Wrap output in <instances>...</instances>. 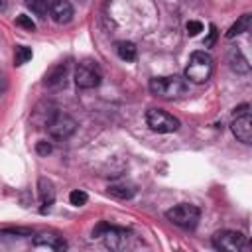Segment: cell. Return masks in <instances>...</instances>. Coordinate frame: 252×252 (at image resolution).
Instances as JSON below:
<instances>
[{"label": "cell", "mask_w": 252, "mask_h": 252, "mask_svg": "<svg viewBox=\"0 0 252 252\" xmlns=\"http://www.w3.org/2000/svg\"><path fill=\"white\" fill-rule=\"evenodd\" d=\"M213 75V57L205 51H193L185 67V79L195 85H203Z\"/></svg>", "instance_id": "6da1fadb"}, {"label": "cell", "mask_w": 252, "mask_h": 252, "mask_svg": "<svg viewBox=\"0 0 252 252\" xmlns=\"http://www.w3.org/2000/svg\"><path fill=\"white\" fill-rule=\"evenodd\" d=\"M150 91L156 96H161V98H179V96H183L187 93V83L179 75L154 77L150 81Z\"/></svg>", "instance_id": "7a4b0ae2"}, {"label": "cell", "mask_w": 252, "mask_h": 252, "mask_svg": "<svg viewBox=\"0 0 252 252\" xmlns=\"http://www.w3.org/2000/svg\"><path fill=\"white\" fill-rule=\"evenodd\" d=\"M128 236L130 232L126 228H120V226H110L106 222H100L94 230H93V238H102L104 244L110 248V250H122L128 242Z\"/></svg>", "instance_id": "3957f363"}, {"label": "cell", "mask_w": 252, "mask_h": 252, "mask_svg": "<svg viewBox=\"0 0 252 252\" xmlns=\"http://www.w3.org/2000/svg\"><path fill=\"white\" fill-rule=\"evenodd\" d=\"M165 217H167V220H171L173 224H177V226H181V228H195L197 222H199L201 211H199L195 205L181 203V205L171 207V209L165 213Z\"/></svg>", "instance_id": "277c9868"}, {"label": "cell", "mask_w": 252, "mask_h": 252, "mask_svg": "<svg viewBox=\"0 0 252 252\" xmlns=\"http://www.w3.org/2000/svg\"><path fill=\"white\" fill-rule=\"evenodd\" d=\"M146 122L154 132H159V134H169L179 128V120L173 114L165 112L163 108H150L146 114Z\"/></svg>", "instance_id": "5b68a950"}, {"label": "cell", "mask_w": 252, "mask_h": 252, "mask_svg": "<svg viewBox=\"0 0 252 252\" xmlns=\"http://www.w3.org/2000/svg\"><path fill=\"white\" fill-rule=\"evenodd\" d=\"M100 79H102L100 67L93 61L81 63L75 71V83H77L79 89H94V87L100 85Z\"/></svg>", "instance_id": "8992f818"}, {"label": "cell", "mask_w": 252, "mask_h": 252, "mask_svg": "<svg viewBox=\"0 0 252 252\" xmlns=\"http://www.w3.org/2000/svg\"><path fill=\"white\" fill-rule=\"evenodd\" d=\"M246 244V236L238 230H220L213 236V246L224 252H240Z\"/></svg>", "instance_id": "52a82bcc"}, {"label": "cell", "mask_w": 252, "mask_h": 252, "mask_svg": "<svg viewBox=\"0 0 252 252\" xmlns=\"http://www.w3.org/2000/svg\"><path fill=\"white\" fill-rule=\"evenodd\" d=\"M77 128V122L75 118H71L69 114H61L57 112L49 122H47V132L51 138L55 140H67Z\"/></svg>", "instance_id": "ba28073f"}, {"label": "cell", "mask_w": 252, "mask_h": 252, "mask_svg": "<svg viewBox=\"0 0 252 252\" xmlns=\"http://www.w3.org/2000/svg\"><path fill=\"white\" fill-rule=\"evenodd\" d=\"M230 128H232V134L236 136V140H240L242 144H250L252 142V118H250V112H242V114L234 116Z\"/></svg>", "instance_id": "9c48e42d"}, {"label": "cell", "mask_w": 252, "mask_h": 252, "mask_svg": "<svg viewBox=\"0 0 252 252\" xmlns=\"http://www.w3.org/2000/svg\"><path fill=\"white\" fill-rule=\"evenodd\" d=\"M49 14L53 22L57 24H67L73 20V6L69 0H53L49 6Z\"/></svg>", "instance_id": "30bf717a"}, {"label": "cell", "mask_w": 252, "mask_h": 252, "mask_svg": "<svg viewBox=\"0 0 252 252\" xmlns=\"http://www.w3.org/2000/svg\"><path fill=\"white\" fill-rule=\"evenodd\" d=\"M65 77H67V63H59L55 67H51L45 77H43V85L45 87H57L61 83H65Z\"/></svg>", "instance_id": "8fae6325"}, {"label": "cell", "mask_w": 252, "mask_h": 252, "mask_svg": "<svg viewBox=\"0 0 252 252\" xmlns=\"http://www.w3.org/2000/svg\"><path fill=\"white\" fill-rule=\"evenodd\" d=\"M33 246H43V248H49V250H65L67 242L61 236H55V234H39V236L33 238Z\"/></svg>", "instance_id": "7c38bea8"}, {"label": "cell", "mask_w": 252, "mask_h": 252, "mask_svg": "<svg viewBox=\"0 0 252 252\" xmlns=\"http://www.w3.org/2000/svg\"><path fill=\"white\" fill-rule=\"evenodd\" d=\"M250 22H252V16H250V14H242V16L228 28V32H226V39H232V37H236V35L248 32Z\"/></svg>", "instance_id": "4fadbf2b"}, {"label": "cell", "mask_w": 252, "mask_h": 252, "mask_svg": "<svg viewBox=\"0 0 252 252\" xmlns=\"http://www.w3.org/2000/svg\"><path fill=\"white\" fill-rule=\"evenodd\" d=\"M228 63H230V69L232 71H236V73H248V63H246V59L242 57V53L238 49H230Z\"/></svg>", "instance_id": "5bb4252c"}, {"label": "cell", "mask_w": 252, "mask_h": 252, "mask_svg": "<svg viewBox=\"0 0 252 252\" xmlns=\"http://www.w3.org/2000/svg\"><path fill=\"white\" fill-rule=\"evenodd\" d=\"M116 53L122 61H134L136 59V45L132 41H118L116 43Z\"/></svg>", "instance_id": "9a60e30c"}, {"label": "cell", "mask_w": 252, "mask_h": 252, "mask_svg": "<svg viewBox=\"0 0 252 252\" xmlns=\"http://www.w3.org/2000/svg\"><path fill=\"white\" fill-rule=\"evenodd\" d=\"M39 195H41V201H43V205H51V203H53L55 191H53V185H51V181L39 179Z\"/></svg>", "instance_id": "2e32d148"}, {"label": "cell", "mask_w": 252, "mask_h": 252, "mask_svg": "<svg viewBox=\"0 0 252 252\" xmlns=\"http://www.w3.org/2000/svg\"><path fill=\"white\" fill-rule=\"evenodd\" d=\"M108 193L116 199H130L134 195V187L132 185H110Z\"/></svg>", "instance_id": "e0dca14e"}, {"label": "cell", "mask_w": 252, "mask_h": 252, "mask_svg": "<svg viewBox=\"0 0 252 252\" xmlns=\"http://www.w3.org/2000/svg\"><path fill=\"white\" fill-rule=\"evenodd\" d=\"M26 6L39 18L47 16V0H26Z\"/></svg>", "instance_id": "ac0fdd59"}, {"label": "cell", "mask_w": 252, "mask_h": 252, "mask_svg": "<svg viewBox=\"0 0 252 252\" xmlns=\"http://www.w3.org/2000/svg\"><path fill=\"white\" fill-rule=\"evenodd\" d=\"M32 59V49L26 45H18L14 51V65H24Z\"/></svg>", "instance_id": "d6986e66"}, {"label": "cell", "mask_w": 252, "mask_h": 252, "mask_svg": "<svg viewBox=\"0 0 252 252\" xmlns=\"http://www.w3.org/2000/svg\"><path fill=\"white\" fill-rule=\"evenodd\" d=\"M87 201H89V195L83 189H75V191L69 193V203L75 205V207H83Z\"/></svg>", "instance_id": "ffe728a7"}, {"label": "cell", "mask_w": 252, "mask_h": 252, "mask_svg": "<svg viewBox=\"0 0 252 252\" xmlns=\"http://www.w3.org/2000/svg\"><path fill=\"white\" fill-rule=\"evenodd\" d=\"M16 26H18V28H24V30H28V32H33V30H35L33 20H32L30 16H24V14L16 18Z\"/></svg>", "instance_id": "44dd1931"}, {"label": "cell", "mask_w": 252, "mask_h": 252, "mask_svg": "<svg viewBox=\"0 0 252 252\" xmlns=\"http://www.w3.org/2000/svg\"><path fill=\"white\" fill-rule=\"evenodd\" d=\"M187 33L193 37V35H197L199 32H203V24L201 22H197V20H191V22H187Z\"/></svg>", "instance_id": "7402d4cb"}, {"label": "cell", "mask_w": 252, "mask_h": 252, "mask_svg": "<svg viewBox=\"0 0 252 252\" xmlns=\"http://www.w3.org/2000/svg\"><path fill=\"white\" fill-rule=\"evenodd\" d=\"M51 144L49 142H45V140H41V142H37L35 144V152L39 154V156H47V154H51Z\"/></svg>", "instance_id": "603a6c76"}, {"label": "cell", "mask_w": 252, "mask_h": 252, "mask_svg": "<svg viewBox=\"0 0 252 252\" xmlns=\"http://www.w3.org/2000/svg\"><path fill=\"white\" fill-rule=\"evenodd\" d=\"M215 39H217V28L211 26V30H209V37L205 39V47H213V45H215Z\"/></svg>", "instance_id": "cb8c5ba5"}, {"label": "cell", "mask_w": 252, "mask_h": 252, "mask_svg": "<svg viewBox=\"0 0 252 252\" xmlns=\"http://www.w3.org/2000/svg\"><path fill=\"white\" fill-rule=\"evenodd\" d=\"M4 87H6V81H4V77H2V75H0V93H2V91H4Z\"/></svg>", "instance_id": "d4e9b609"}]
</instances>
